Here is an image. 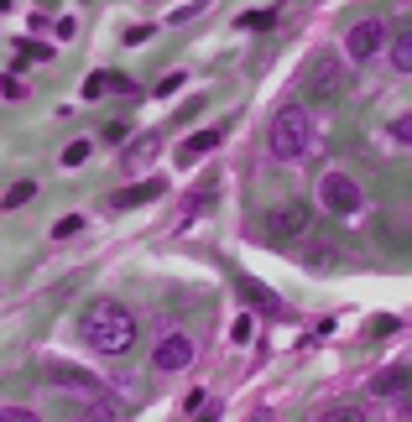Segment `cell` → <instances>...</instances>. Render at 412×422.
Listing matches in <instances>:
<instances>
[{"label": "cell", "mask_w": 412, "mask_h": 422, "mask_svg": "<svg viewBox=\"0 0 412 422\" xmlns=\"http://www.w3.org/2000/svg\"><path fill=\"white\" fill-rule=\"evenodd\" d=\"M0 11H11V0H0Z\"/></svg>", "instance_id": "83f0119b"}, {"label": "cell", "mask_w": 412, "mask_h": 422, "mask_svg": "<svg viewBox=\"0 0 412 422\" xmlns=\"http://www.w3.org/2000/svg\"><path fill=\"white\" fill-rule=\"evenodd\" d=\"M78 230H84V214H68V219L52 224V235H58V240H68V235H78Z\"/></svg>", "instance_id": "ffe728a7"}, {"label": "cell", "mask_w": 412, "mask_h": 422, "mask_svg": "<svg viewBox=\"0 0 412 422\" xmlns=\"http://www.w3.org/2000/svg\"><path fill=\"white\" fill-rule=\"evenodd\" d=\"M99 94H110V73H89L84 78V99H99Z\"/></svg>", "instance_id": "d6986e66"}, {"label": "cell", "mask_w": 412, "mask_h": 422, "mask_svg": "<svg viewBox=\"0 0 412 422\" xmlns=\"http://www.w3.org/2000/svg\"><path fill=\"white\" fill-rule=\"evenodd\" d=\"M241 297H246V302H261V308H277V297H272L261 282H250V276H241Z\"/></svg>", "instance_id": "5bb4252c"}, {"label": "cell", "mask_w": 412, "mask_h": 422, "mask_svg": "<svg viewBox=\"0 0 412 422\" xmlns=\"http://www.w3.org/2000/svg\"><path fill=\"white\" fill-rule=\"evenodd\" d=\"M318 204L329 209V214H360L365 209V193H360V182H355L350 173H324L318 178Z\"/></svg>", "instance_id": "3957f363"}, {"label": "cell", "mask_w": 412, "mask_h": 422, "mask_svg": "<svg viewBox=\"0 0 412 422\" xmlns=\"http://www.w3.org/2000/svg\"><path fill=\"white\" fill-rule=\"evenodd\" d=\"M370 397H396V402H407V371H402V365L381 371L376 380H370Z\"/></svg>", "instance_id": "8fae6325"}, {"label": "cell", "mask_w": 412, "mask_h": 422, "mask_svg": "<svg viewBox=\"0 0 412 422\" xmlns=\"http://www.w3.org/2000/svg\"><path fill=\"white\" fill-rule=\"evenodd\" d=\"M183 84H188V73H183V68H178V73H167V78H162V84H157V89H152V94H157V99H172V94H178V89H183Z\"/></svg>", "instance_id": "e0dca14e"}, {"label": "cell", "mask_w": 412, "mask_h": 422, "mask_svg": "<svg viewBox=\"0 0 412 422\" xmlns=\"http://www.w3.org/2000/svg\"><path fill=\"white\" fill-rule=\"evenodd\" d=\"M0 94H6V99H26V84L16 73H6V78H0Z\"/></svg>", "instance_id": "44dd1931"}, {"label": "cell", "mask_w": 412, "mask_h": 422, "mask_svg": "<svg viewBox=\"0 0 412 422\" xmlns=\"http://www.w3.org/2000/svg\"><path fill=\"white\" fill-rule=\"evenodd\" d=\"M167 193V178H146V182H131L110 199V209H141V204H157Z\"/></svg>", "instance_id": "ba28073f"}, {"label": "cell", "mask_w": 412, "mask_h": 422, "mask_svg": "<svg viewBox=\"0 0 412 422\" xmlns=\"http://www.w3.org/2000/svg\"><path fill=\"white\" fill-rule=\"evenodd\" d=\"M157 151H162V136H136V141H126V151H121V167H152L157 162Z\"/></svg>", "instance_id": "9c48e42d"}, {"label": "cell", "mask_w": 412, "mask_h": 422, "mask_svg": "<svg viewBox=\"0 0 412 422\" xmlns=\"http://www.w3.org/2000/svg\"><path fill=\"white\" fill-rule=\"evenodd\" d=\"M21 52H26V58H52V47L47 42H32V37H21Z\"/></svg>", "instance_id": "cb8c5ba5"}, {"label": "cell", "mask_w": 412, "mask_h": 422, "mask_svg": "<svg viewBox=\"0 0 412 422\" xmlns=\"http://www.w3.org/2000/svg\"><path fill=\"white\" fill-rule=\"evenodd\" d=\"M193 365V339L188 334H167L162 345L152 349V371H162V376H178V371H188Z\"/></svg>", "instance_id": "8992f818"}, {"label": "cell", "mask_w": 412, "mask_h": 422, "mask_svg": "<svg viewBox=\"0 0 412 422\" xmlns=\"http://www.w3.org/2000/svg\"><path fill=\"white\" fill-rule=\"evenodd\" d=\"M303 230H308V209H303L298 199L267 209V235L272 240H292V235H303Z\"/></svg>", "instance_id": "52a82bcc"}, {"label": "cell", "mask_w": 412, "mask_h": 422, "mask_svg": "<svg viewBox=\"0 0 412 422\" xmlns=\"http://www.w3.org/2000/svg\"><path fill=\"white\" fill-rule=\"evenodd\" d=\"M219 141H224V130H214V125H209V130H193V136L178 147V162H183V167H188V162H198V156H209V151L219 147Z\"/></svg>", "instance_id": "30bf717a"}, {"label": "cell", "mask_w": 412, "mask_h": 422, "mask_svg": "<svg viewBox=\"0 0 412 422\" xmlns=\"http://www.w3.org/2000/svg\"><path fill=\"white\" fill-rule=\"evenodd\" d=\"M89 151H95L89 141H68V147H63V167H84V162H89Z\"/></svg>", "instance_id": "2e32d148"}, {"label": "cell", "mask_w": 412, "mask_h": 422, "mask_svg": "<svg viewBox=\"0 0 412 422\" xmlns=\"http://www.w3.org/2000/svg\"><path fill=\"white\" fill-rule=\"evenodd\" d=\"M84 345L99 354H126L136 345V318L121 308V302H95L84 313Z\"/></svg>", "instance_id": "6da1fadb"}, {"label": "cell", "mask_w": 412, "mask_h": 422, "mask_svg": "<svg viewBox=\"0 0 412 422\" xmlns=\"http://www.w3.org/2000/svg\"><path fill=\"white\" fill-rule=\"evenodd\" d=\"M110 89H115V94H136V84H131L126 73H110Z\"/></svg>", "instance_id": "484cf974"}, {"label": "cell", "mask_w": 412, "mask_h": 422, "mask_svg": "<svg viewBox=\"0 0 412 422\" xmlns=\"http://www.w3.org/2000/svg\"><path fill=\"white\" fill-rule=\"evenodd\" d=\"M250 334H256V323H250V318H235V334H230V339H235V345H246V339H250Z\"/></svg>", "instance_id": "d4e9b609"}, {"label": "cell", "mask_w": 412, "mask_h": 422, "mask_svg": "<svg viewBox=\"0 0 412 422\" xmlns=\"http://www.w3.org/2000/svg\"><path fill=\"white\" fill-rule=\"evenodd\" d=\"M146 37H152V26H146V21L141 26H126V47H141Z\"/></svg>", "instance_id": "603a6c76"}, {"label": "cell", "mask_w": 412, "mask_h": 422, "mask_svg": "<svg viewBox=\"0 0 412 422\" xmlns=\"http://www.w3.org/2000/svg\"><path fill=\"white\" fill-rule=\"evenodd\" d=\"M126 130H131L126 120H110V125H104V141H126Z\"/></svg>", "instance_id": "4316f807"}, {"label": "cell", "mask_w": 412, "mask_h": 422, "mask_svg": "<svg viewBox=\"0 0 412 422\" xmlns=\"http://www.w3.org/2000/svg\"><path fill=\"white\" fill-rule=\"evenodd\" d=\"M37 199V182H16V188L0 199V209H21V204H32Z\"/></svg>", "instance_id": "9a60e30c"}, {"label": "cell", "mask_w": 412, "mask_h": 422, "mask_svg": "<svg viewBox=\"0 0 412 422\" xmlns=\"http://www.w3.org/2000/svg\"><path fill=\"white\" fill-rule=\"evenodd\" d=\"M387 42H392V68H396V73H407V68H412V32L402 26V32L387 37Z\"/></svg>", "instance_id": "7c38bea8"}, {"label": "cell", "mask_w": 412, "mask_h": 422, "mask_svg": "<svg viewBox=\"0 0 412 422\" xmlns=\"http://www.w3.org/2000/svg\"><path fill=\"white\" fill-rule=\"evenodd\" d=\"M396 323H402V318H370V323H365V334H370V339H387Z\"/></svg>", "instance_id": "7402d4cb"}, {"label": "cell", "mask_w": 412, "mask_h": 422, "mask_svg": "<svg viewBox=\"0 0 412 422\" xmlns=\"http://www.w3.org/2000/svg\"><path fill=\"white\" fill-rule=\"evenodd\" d=\"M267 147H272L277 162H292V156H303V151L313 147V120H308V110H303V104H282V110L272 115Z\"/></svg>", "instance_id": "7a4b0ae2"}, {"label": "cell", "mask_w": 412, "mask_h": 422, "mask_svg": "<svg viewBox=\"0 0 412 422\" xmlns=\"http://www.w3.org/2000/svg\"><path fill=\"white\" fill-rule=\"evenodd\" d=\"M381 47H387V21H355L344 32V58L350 63H370Z\"/></svg>", "instance_id": "5b68a950"}, {"label": "cell", "mask_w": 412, "mask_h": 422, "mask_svg": "<svg viewBox=\"0 0 412 422\" xmlns=\"http://www.w3.org/2000/svg\"><path fill=\"white\" fill-rule=\"evenodd\" d=\"M303 84H308V99H318V104L339 99V89H344V68L334 63V52H318L308 68H303Z\"/></svg>", "instance_id": "277c9868"}, {"label": "cell", "mask_w": 412, "mask_h": 422, "mask_svg": "<svg viewBox=\"0 0 412 422\" xmlns=\"http://www.w3.org/2000/svg\"><path fill=\"white\" fill-rule=\"evenodd\" d=\"M272 21H277V11H246V16H241V26H246V32H267Z\"/></svg>", "instance_id": "ac0fdd59"}, {"label": "cell", "mask_w": 412, "mask_h": 422, "mask_svg": "<svg viewBox=\"0 0 412 422\" xmlns=\"http://www.w3.org/2000/svg\"><path fill=\"white\" fill-rule=\"evenodd\" d=\"M214 6V0H183L178 11H167V26H183V21H193V16H204V11Z\"/></svg>", "instance_id": "4fadbf2b"}]
</instances>
